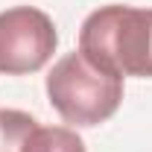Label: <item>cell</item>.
Returning a JSON list of instances; mask_svg holds the SVG:
<instances>
[{
  "label": "cell",
  "mask_w": 152,
  "mask_h": 152,
  "mask_svg": "<svg viewBox=\"0 0 152 152\" xmlns=\"http://www.w3.org/2000/svg\"><path fill=\"white\" fill-rule=\"evenodd\" d=\"M79 50L117 76L152 79V9L102 6L79 29Z\"/></svg>",
  "instance_id": "cell-1"
},
{
  "label": "cell",
  "mask_w": 152,
  "mask_h": 152,
  "mask_svg": "<svg viewBox=\"0 0 152 152\" xmlns=\"http://www.w3.org/2000/svg\"><path fill=\"white\" fill-rule=\"evenodd\" d=\"M47 96L70 126H99L123 102V76L99 67L82 50L61 56L47 73Z\"/></svg>",
  "instance_id": "cell-2"
},
{
  "label": "cell",
  "mask_w": 152,
  "mask_h": 152,
  "mask_svg": "<svg viewBox=\"0 0 152 152\" xmlns=\"http://www.w3.org/2000/svg\"><path fill=\"white\" fill-rule=\"evenodd\" d=\"M58 44L56 23L35 6H12L0 12V73L23 76L41 70Z\"/></svg>",
  "instance_id": "cell-3"
},
{
  "label": "cell",
  "mask_w": 152,
  "mask_h": 152,
  "mask_svg": "<svg viewBox=\"0 0 152 152\" xmlns=\"http://www.w3.org/2000/svg\"><path fill=\"white\" fill-rule=\"evenodd\" d=\"M23 152H85L82 137L64 126H35V132L26 137Z\"/></svg>",
  "instance_id": "cell-4"
},
{
  "label": "cell",
  "mask_w": 152,
  "mask_h": 152,
  "mask_svg": "<svg viewBox=\"0 0 152 152\" xmlns=\"http://www.w3.org/2000/svg\"><path fill=\"white\" fill-rule=\"evenodd\" d=\"M38 120L18 108H0V152H23L26 137L35 132Z\"/></svg>",
  "instance_id": "cell-5"
}]
</instances>
